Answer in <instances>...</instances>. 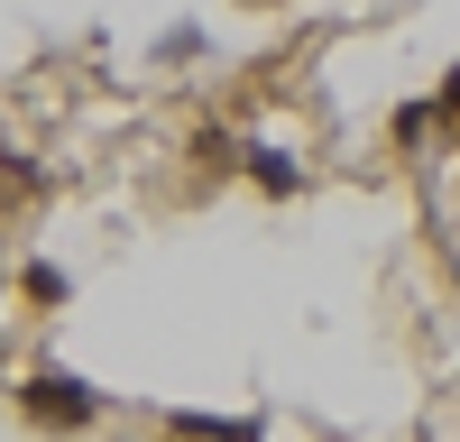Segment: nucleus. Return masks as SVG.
Returning a JSON list of instances; mask_svg holds the SVG:
<instances>
[{
	"label": "nucleus",
	"instance_id": "1",
	"mask_svg": "<svg viewBox=\"0 0 460 442\" xmlns=\"http://www.w3.org/2000/svg\"><path fill=\"white\" fill-rule=\"evenodd\" d=\"M19 415L37 433H93L111 415V396L93 378H74V368H28V378H19Z\"/></svg>",
	"mask_w": 460,
	"mask_h": 442
},
{
	"label": "nucleus",
	"instance_id": "2",
	"mask_svg": "<svg viewBox=\"0 0 460 442\" xmlns=\"http://www.w3.org/2000/svg\"><path fill=\"white\" fill-rule=\"evenodd\" d=\"M240 166L258 175V194H304V157H295V147H277V138L240 147Z\"/></svg>",
	"mask_w": 460,
	"mask_h": 442
},
{
	"label": "nucleus",
	"instance_id": "3",
	"mask_svg": "<svg viewBox=\"0 0 460 442\" xmlns=\"http://www.w3.org/2000/svg\"><path fill=\"white\" fill-rule=\"evenodd\" d=\"M175 442H267V415H166Z\"/></svg>",
	"mask_w": 460,
	"mask_h": 442
},
{
	"label": "nucleus",
	"instance_id": "4",
	"mask_svg": "<svg viewBox=\"0 0 460 442\" xmlns=\"http://www.w3.org/2000/svg\"><path fill=\"white\" fill-rule=\"evenodd\" d=\"M19 295H28L37 314H56V305H65L74 286H65V268H56V258H28V268H19Z\"/></svg>",
	"mask_w": 460,
	"mask_h": 442
},
{
	"label": "nucleus",
	"instance_id": "5",
	"mask_svg": "<svg viewBox=\"0 0 460 442\" xmlns=\"http://www.w3.org/2000/svg\"><path fill=\"white\" fill-rule=\"evenodd\" d=\"M387 129H396V147H414V138H424V129H442V110H433V93H414V102L396 110Z\"/></svg>",
	"mask_w": 460,
	"mask_h": 442
},
{
	"label": "nucleus",
	"instance_id": "6",
	"mask_svg": "<svg viewBox=\"0 0 460 442\" xmlns=\"http://www.w3.org/2000/svg\"><path fill=\"white\" fill-rule=\"evenodd\" d=\"M203 47H212V37H203V28H166V37H157V65H194Z\"/></svg>",
	"mask_w": 460,
	"mask_h": 442
},
{
	"label": "nucleus",
	"instance_id": "7",
	"mask_svg": "<svg viewBox=\"0 0 460 442\" xmlns=\"http://www.w3.org/2000/svg\"><path fill=\"white\" fill-rule=\"evenodd\" d=\"M194 157H203L212 175H230V157H240V138H221V129H203V138H194Z\"/></svg>",
	"mask_w": 460,
	"mask_h": 442
}]
</instances>
